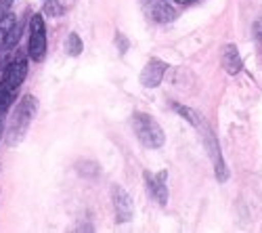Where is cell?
I'll list each match as a JSON object with an SVG mask.
<instances>
[{
    "label": "cell",
    "instance_id": "1",
    "mask_svg": "<svg viewBox=\"0 0 262 233\" xmlns=\"http://www.w3.org/2000/svg\"><path fill=\"white\" fill-rule=\"evenodd\" d=\"M38 112V99L34 95H24L21 101L11 116V126H9V145H19L24 137L30 131V124Z\"/></svg>",
    "mask_w": 262,
    "mask_h": 233
},
{
    "label": "cell",
    "instance_id": "2",
    "mask_svg": "<svg viewBox=\"0 0 262 233\" xmlns=\"http://www.w3.org/2000/svg\"><path fill=\"white\" fill-rule=\"evenodd\" d=\"M133 131H135L137 139L141 141V145L149 147V150H160V147L166 143V135L162 131V126L149 114L137 112L133 116Z\"/></svg>",
    "mask_w": 262,
    "mask_h": 233
},
{
    "label": "cell",
    "instance_id": "3",
    "mask_svg": "<svg viewBox=\"0 0 262 233\" xmlns=\"http://www.w3.org/2000/svg\"><path fill=\"white\" fill-rule=\"evenodd\" d=\"M28 55L32 61L40 63L47 57V24L40 13L32 15L30 19V42H28Z\"/></svg>",
    "mask_w": 262,
    "mask_h": 233
},
{
    "label": "cell",
    "instance_id": "4",
    "mask_svg": "<svg viewBox=\"0 0 262 233\" xmlns=\"http://www.w3.org/2000/svg\"><path fill=\"white\" fill-rule=\"evenodd\" d=\"M28 70H30L28 57L24 53H17L13 63L3 72V78H0V93H17L28 76Z\"/></svg>",
    "mask_w": 262,
    "mask_h": 233
},
{
    "label": "cell",
    "instance_id": "5",
    "mask_svg": "<svg viewBox=\"0 0 262 233\" xmlns=\"http://www.w3.org/2000/svg\"><path fill=\"white\" fill-rule=\"evenodd\" d=\"M141 7L145 17L149 21H154V24H170L177 17V11H174V7L168 0H143Z\"/></svg>",
    "mask_w": 262,
    "mask_h": 233
},
{
    "label": "cell",
    "instance_id": "6",
    "mask_svg": "<svg viewBox=\"0 0 262 233\" xmlns=\"http://www.w3.org/2000/svg\"><path fill=\"white\" fill-rule=\"evenodd\" d=\"M112 196H114V204H116V217L118 223H130L135 217V204L133 198L128 196V192L122 185H114L112 189Z\"/></svg>",
    "mask_w": 262,
    "mask_h": 233
},
{
    "label": "cell",
    "instance_id": "7",
    "mask_svg": "<svg viewBox=\"0 0 262 233\" xmlns=\"http://www.w3.org/2000/svg\"><path fill=\"white\" fill-rule=\"evenodd\" d=\"M166 70H168V63L162 61V59H149L147 61V66L143 68L141 72V84L145 89H156L160 87V82L164 80L166 76Z\"/></svg>",
    "mask_w": 262,
    "mask_h": 233
},
{
    "label": "cell",
    "instance_id": "8",
    "mask_svg": "<svg viewBox=\"0 0 262 233\" xmlns=\"http://www.w3.org/2000/svg\"><path fill=\"white\" fill-rule=\"evenodd\" d=\"M143 179H145V183H147L149 194L156 198V202L162 204V206H166V204H168V185H166L168 173L162 171V173H158L156 177H154V175H149V173H145Z\"/></svg>",
    "mask_w": 262,
    "mask_h": 233
},
{
    "label": "cell",
    "instance_id": "9",
    "mask_svg": "<svg viewBox=\"0 0 262 233\" xmlns=\"http://www.w3.org/2000/svg\"><path fill=\"white\" fill-rule=\"evenodd\" d=\"M223 68L229 76H235V74L242 72L244 61H242V57H239V51H237L235 45H227L223 49Z\"/></svg>",
    "mask_w": 262,
    "mask_h": 233
},
{
    "label": "cell",
    "instance_id": "10",
    "mask_svg": "<svg viewBox=\"0 0 262 233\" xmlns=\"http://www.w3.org/2000/svg\"><path fill=\"white\" fill-rule=\"evenodd\" d=\"M172 110L177 112V114H181L191 126H195V129H202V116L195 112V110H191V108H185V105H179V103H172Z\"/></svg>",
    "mask_w": 262,
    "mask_h": 233
},
{
    "label": "cell",
    "instance_id": "11",
    "mask_svg": "<svg viewBox=\"0 0 262 233\" xmlns=\"http://www.w3.org/2000/svg\"><path fill=\"white\" fill-rule=\"evenodd\" d=\"M15 24H17V17L13 13H9L7 17L0 19V51H5L7 38H9V34H11V30H13Z\"/></svg>",
    "mask_w": 262,
    "mask_h": 233
},
{
    "label": "cell",
    "instance_id": "12",
    "mask_svg": "<svg viewBox=\"0 0 262 233\" xmlns=\"http://www.w3.org/2000/svg\"><path fill=\"white\" fill-rule=\"evenodd\" d=\"M65 51H68L70 57H80V55H82L84 42H82V38H80L76 32H72V34L68 36V45H65Z\"/></svg>",
    "mask_w": 262,
    "mask_h": 233
},
{
    "label": "cell",
    "instance_id": "13",
    "mask_svg": "<svg viewBox=\"0 0 262 233\" xmlns=\"http://www.w3.org/2000/svg\"><path fill=\"white\" fill-rule=\"evenodd\" d=\"M21 32H24V21H19V19H17V24L13 26V30H11L9 38H7V47H5V51H13V49L17 47V42H19V38H21Z\"/></svg>",
    "mask_w": 262,
    "mask_h": 233
},
{
    "label": "cell",
    "instance_id": "14",
    "mask_svg": "<svg viewBox=\"0 0 262 233\" xmlns=\"http://www.w3.org/2000/svg\"><path fill=\"white\" fill-rule=\"evenodd\" d=\"M11 7H13V0H0V19L11 13Z\"/></svg>",
    "mask_w": 262,
    "mask_h": 233
},
{
    "label": "cell",
    "instance_id": "15",
    "mask_svg": "<svg viewBox=\"0 0 262 233\" xmlns=\"http://www.w3.org/2000/svg\"><path fill=\"white\" fill-rule=\"evenodd\" d=\"M254 36H256L258 40H262V19L254 24Z\"/></svg>",
    "mask_w": 262,
    "mask_h": 233
},
{
    "label": "cell",
    "instance_id": "16",
    "mask_svg": "<svg viewBox=\"0 0 262 233\" xmlns=\"http://www.w3.org/2000/svg\"><path fill=\"white\" fill-rule=\"evenodd\" d=\"M118 47H120V51H122V53L128 49V42L122 38V34H118Z\"/></svg>",
    "mask_w": 262,
    "mask_h": 233
},
{
    "label": "cell",
    "instance_id": "17",
    "mask_svg": "<svg viewBox=\"0 0 262 233\" xmlns=\"http://www.w3.org/2000/svg\"><path fill=\"white\" fill-rule=\"evenodd\" d=\"M174 3H179V5H193V3H198V0H174Z\"/></svg>",
    "mask_w": 262,
    "mask_h": 233
},
{
    "label": "cell",
    "instance_id": "18",
    "mask_svg": "<svg viewBox=\"0 0 262 233\" xmlns=\"http://www.w3.org/2000/svg\"><path fill=\"white\" fill-rule=\"evenodd\" d=\"M0 137H3V122H0Z\"/></svg>",
    "mask_w": 262,
    "mask_h": 233
}]
</instances>
